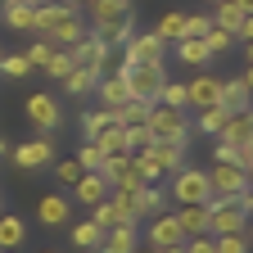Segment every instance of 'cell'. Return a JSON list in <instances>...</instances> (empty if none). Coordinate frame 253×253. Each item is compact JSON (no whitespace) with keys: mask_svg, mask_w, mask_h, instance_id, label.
<instances>
[{"mask_svg":"<svg viewBox=\"0 0 253 253\" xmlns=\"http://www.w3.org/2000/svg\"><path fill=\"white\" fill-rule=\"evenodd\" d=\"M45 73H50L54 82H63V77L73 73V50H54V54H50V63H45Z\"/></svg>","mask_w":253,"mask_h":253,"instance_id":"b9f144b4","label":"cell"},{"mask_svg":"<svg viewBox=\"0 0 253 253\" xmlns=\"http://www.w3.org/2000/svg\"><path fill=\"white\" fill-rule=\"evenodd\" d=\"M5 154H9V145H5V136H0V158H5Z\"/></svg>","mask_w":253,"mask_h":253,"instance_id":"91938a15","label":"cell"},{"mask_svg":"<svg viewBox=\"0 0 253 253\" xmlns=\"http://www.w3.org/2000/svg\"><path fill=\"white\" fill-rule=\"evenodd\" d=\"M77 163H82V172H100V168H104V149L95 145V140H86V145L77 149Z\"/></svg>","mask_w":253,"mask_h":253,"instance_id":"f35d334b","label":"cell"},{"mask_svg":"<svg viewBox=\"0 0 253 253\" xmlns=\"http://www.w3.org/2000/svg\"><path fill=\"white\" fill-rule=\"evenodd\" d=\"M27 122L37 126V131L54 136L59 126H63V104H59V95H50V90H37V95H27Z\"/></svg>","mask_w":253,"mask_h":253,"instance_id":"5b68a950","label":"cell"},{"mask_svg":"<svg viewBox=\"0 0 253 253\" xmlns=\"http://www.w3.org/2000/svg\"><path fill=\"white\" fill-rule=\"evenodd\" d=\"M168 208V190H158V185H140L136 190V217L145 221V217H158Z\"/></svg>","mask_w":253,"mask_h":253,"instance_id":"cb8c5ba5","label":"cell"},{"mask_svg":"<svg viewBox=\"0 0 253 253\" xmlns=\"http://www.w3.org/2000/svg\"><path fill=\"white\" fill-rule=\"evenodd\" d=\"M154 145V131H149V126L140 122V126H126V149H131V154H145Z\"/></svg>","mask_w":253,"mask_h":253,"instance_id":"7bdbcfd3","label":"cell"},{"mask_svg":"<svg viewBox=\"0 0 253 253\" xmlns=\"http://www.w3.org/2000/svg\"><path fill=\"white\" fill-rule=\"evenodd\" d=\"M95 100H100V109H109V113H118L126 100H131V95H126V82L122 77H100V82H95Z\"/></svg>","mask_w":253,"mask_h":253,"instance_id":"9a60e30c","label":"cell"},{"mask_svg":"<svg viewBox=\"0 0 253 253\" xmlns=\"http://www.w3.org/2000/svg\"><path fill=\"white\" fill-rule=\"evenodd\" d=\"M104 126H109V109H90V113H82V136H86V140H95Z\"/></svg>","mask_w":253,"mask_h":253,"instance_id":"ab89813d","label":"cell"},{"mask_svg":"<svg viewBox=\"0 0 253 253\" xmlns=\"http://www.w3.org/2000/svg\"><path fill=\"white\" fill-rule=\"evenodd\" d=\"M50 163H54V136H45V131L14 149V168H23V172H37V168H50Z\"/></svg>","mask_w":253,"mask_h":253,"instance_id":"52a82bcc","label":"cell"},{"mask_svg":"<svg viewBox=\"0 0 253 253\" xmlns=\"http://www.w3.org/2000/svg\"><path fill=\"white\" fill-rule=\"evenodd\" d=\"M0 212H5V195H0Z\"/></svg>","mask_w":253,"mask_h":253,"instance_id":"94428289","label":"cell"},{"mask_svg":"<svg viewBox=\"0 0 253 253\" xmlns=\"http://www.w3.org/2000/svg\"><path fill=\"white\" fill-rule=\"evenodd\" d=\"M149 131L154 140H176V145H190V113L185 109H168V104H154L149 109Z\"/></svg>","mask_w":253,"mask_h":253,"instance_id":"277c9868","label":"cell"},{"mask_svg":"<svg viewBox=\"0 0 253 253\" xmlns=\"http://www.w3.org/2000/svg\"><path fill=\"white\" fill-rule=\"evenodd\" d=\"M168 199L172 204H212V185H208V168H181L168 176Z\"/></svg>","mask_w":253,"mask_h":253,"instance_id":"7a4b0ae2","label":"cell"},{"mask_svg":"<svg viewBox=\"0 0 253 253\" xmlns=\"http://www.w3.org/2000/svg\"><path fill=\"white\" fill-rule=\"evenodd\" d=\"M41 253H54V249H41Z\"/></svg>","mask_w":253,"mask_h":253,"instance_id":"be15d7a7","label":"cell"},{"mask_svg":"<svg viewBox=\"0 0 253 253\" xmlns=\"http://www.w3.org/2000/svg\"><path fill=\"white\" fill-rule=\"evenodd\" d=\"M104 59H109V45L95 37V32H86V37L73 45V63H86V68H100L104 73Z\"/></svg>","mask_w":253,"mask_h":253,"instance_id":"2e32d148","label":"cell"},{"mask_svg":"<svg viewBox=\"0 0 253 253\" xmlns=\"http://www.w3.org/2000/svg\"><path fill=\"white\" fill-rule=\"evenodd\" d=\"M27 73H32V59H27V54H0V77L23 82Z\"/></svg>","mask_w":253,"mask_h":253,"instance_id":"d590c367","label":"cell"},{"mask_svg":"<svg viewBox=\"0 0 253 253\" xmlns=\"http://www.w3.org/2000/svg\"><path fill=\"white\" fill-rule=\"evenodd\" d=\"M208 185H212V199H221V195H244V190H249V172L235 168V163H212L208 168Z\"/></svg>","mask_w":253,"mask_h":253,"instance_id":"9c48e42d","label":"cell"},{"mask_svg":"<svg viewBox=\"0 0 253 253\" xmlns=\"http://www.w3.org/2000/svg\"><path fill=\"white\" fill-rule=\"evenodd\" d=\"M226 109H221V104H212V109H195V118H190V131H199V136H212L217 140V131H221V126H226Z\"/></svg>","mask_w":253,"mask_h":253,"instance_id":"ffe728a7","label":"cell"},{"mask_svg":"<svg viewBox=\"0 0 253 253\" xmlns=\"http://www.w3.org/2000/svg\"><path fill=\"white\" fill-rule=\"evenodd\" d=\"M131 168H136V176H140L145 185H158V181H163V176H168L163 168H158V163H154V154H149V149H145V154H131Z\"/></svg>","mask_w":253,"mask_h":253,"instance_id":"4dcf8cb0","label":"cell"},{"mask_svg":"<svg viewBox=\"0 0 253 253\" xmlns=\"http://www.w3.org/2000/svg\"><path fill=\"white\" fill-rule=\"evenodd\" d=\"M249 136H253V118H249V113H231L226 126L217 131V140H231V145H244Z\"/></svg>","mask_w":253,"mask_h":253,"instance_id":"83f0119b","label":"cell"},{"mask_svg":"<svg viewBox=\"0 0 253 253\" xmlns=\"http://www.w3.org/2000/svg\"><path fill=\"white\" fill-rule=\"evenodd\" d=\"M221 104V77L199 73L195 82H185V109H212Z\"/></svg>","mask_w":253,"mask_h":253,"instance_id":"30bf717a","label":"cell"},{"mask_svg":"<svg viewBox=\"0 0 253 253\" xmlns=\"http://www.w3.org/2000/svg\"><path fill=\"white\" fill-rule=\"evenodd\" d=\"M86 14H90V27H100V23H118L122 14H131V0H90Z\"/></svg>","mask_w":253,"mask_h":253,"instance_id":"7402d4cb","label":"cell"},{"mask_svg":"<svg viewBox=\"0 0 253 253\" xmlns=\"http://www.w3.org/2000/svg\"><path fill=\"white\" fill-rule=\"evenodd\" d=\"M145 244H154V249H168V244H185V235H181V221H176V212H158V217H149Z\"/></svg>","mask_w":253,"mask_h":253,"instance_id":"8fae6325","label":"cell"},{"mask_svg":"<svg viewBox=\"0 0 253 253\" xmlns=\"http://www.w3.org/2000/svg\"><path fill=\"white\" fill-rule=\"evenodd\" d=\"M136 244H140V221H118V226L104 231V240H100L95 253H131Z\"/></svg>","mask_w":253,"mask_h":253,"instance_id":"7c38bea8","label":"cell"},{"mask_svg":"<svg viewBox=\"0 0 253 253\" xmlns=\"http://www.w3.org/2000/svg\"><path fill=\"white\" fill-rule=\"evenodd\" d=\"M95 145H100L104 154H131V149H126V126H122V122H113V118H109L104 131L95 136Z\"/></svg>","mask_w":253,"mask_h":253,"instance_id":"f1b7e54d","label":"cell"},{"mask_svg":"<svg viewBox=\"0 0 253 253\" xmlns=\"http://www.w3.org/2000/svg\"><path fill=\"white\" fill-rule=\"evenodd\" d=\"M154 32H158V37H163L168 45H172V41H181V37H185V14H181V9L163 14V18H158V27H154Z\"/></svg>","mask_w":253,"mask_h":253,"instance_id":"1f68e13d","label":"cell"},{"mask_svg":"<svg viewBox=\"0 0 253 253\" xmlns=\"http://www.w3.org/2000/svg\"><path fill=\"white\" fill-rule=\"evenodd\" d=\"M158 100H126L118 113H109L113 122H122V126H140V122H149V109H154Z\"/></svg>","mask_w":253,"mask_h":253,"instance_id":"4316f807","label":"cell"},{"mask_svg":"<svg viewBox=\"0 0 253 253\" xmlns=\"http://www.w3.org/2000/svg\"><path fill=\"white\" fill-rule=\"evenodd\" d=\"M249 104H253V95H249V86H244L240 77L221 82V109H226V113H244Z\"/></svg>","mask_w":253,"mask_h":253,"instance_id":"d4e9b609","label":"cell"},{"mask_svg":"<svg viewBox=\"0 0 253 253\" xmlns=\"http://www.w3.org/2000/svg\"><path fill=\"white\" fill-rule=\"evenodd\" d=\"M212 240H217V253H253L249 240H244V231L240 235H212Z\"/></svg>","mask_w":253,"mask_h":253,"instance_id":"ee69618b","label":"cell"},{"mask_svg":"<svg viewBox=\"0 0 253 253\" xmlns=\"http://www.w3.org/2000/svg\"><path fill=\"white\" fill-rule=\"evenodd\" d=\"M54 50H59V45H54L50 37H37V41H32V45H27L23 54L32 59V68H45V63H50V54H54Z\"/></svg>","mask_w":253,"mask_h":253,"instance_id":"74e56055","label":"cell"},{"mask_svg":"<svg viewBox=\"0 0 253 253\" xmlns=\"http://www.w3.org/2000/svg\"><path fill=\"white\" fill-rule=\"evenodd\" d=\"M235 41H240V45H249V41H253V14H244V23L235 27Z\"/></svg>","mask_w":253,"mask_h":253,"instance_id":"681fc988","label":"cell"},{"mask_svg":"<svg viewBox=\"0 0 253 253\" xmlns=\"http://www.w3.org/2000/svg\"><path fill=\"white\" fill-rule=\"evenodd\" d=\"M208 5H221V0H208Z\"/></svg>","mask_w":253,"mask_h":253,"instance_id":"6125c7cd","label":"cell"},{"mask_svg":"<svg viewBox=\"0 0 253 253\" xmlns=\"http://www.w3.org/2000/svg\"><path fill=\"white\" fill-rule=\"evenodd\" d=\"M27 240V221L18 212H0V249H18Z\"/></svg>","mask_w":253,"mask_h":253,"instance_id":"484cf974","label":"cell"},{"mask_svg":"<svg viewBox=\"0 0 253 253\" xmlns=\"http://www.w3.org/2000/svg\"><path fill=\"white\" fill-rule=\"evenodd\" d=\"M176 221H181V235H185V240L208 235V208H204V204H181Z\"/></svg>","mask_w":253,"mask_h":253,"instance_id":"44dd1931","label":"cell"},{"mask_svg":"<svg viewBox=\"0 0 253 253\" xmlns=\"http://www.w3.org/2000/svg\"><path fill=\"white\" fill-rule=\"evenodd\" d=\"M212 23L226 27V32H235V27L244 23V9L235 5V0H221V5H212Z\"/></svg>","mask_w":253,"mask_h":253,"instance_id":"d6a6232c","label":"cell"},{"mask_svg":"<svg viewBox=\"0 0 253 253\" xmlns=\"http://www.w3.org/2000/svg\"><path fill=\"white\" fill-rule=\"evenodd\" d=\"M109 181L100 176V172H82V181L73 185V204H86V208H95V204H104L109 199Z\"/></svg>","mask_w":253,"mask_h":253,"instance_id":"5bb4252c","label":"cell"},{"mask_svg":"<svg viewBox=\"0 0 253 253\" xmlns=\"http://www.w3.org/2000/svg\"><path fill=\"white\" fill-rule=\"evenodd\" d=\"M158 253H185V244H168V249H158Z\"/></svg>","mask_w":253,"mask_h":253,"instance_id":"11a10c76","label":"cell"},{"mask_svg":"<svg viewBox=\"0 0 253 253\" xmlns=\"http://www.w3.org/2000/svg\"><path fill=\"white\" fill-rule=\"evenodd\" d=\"M63 14H68V5H63V0H59V5H54V0H45V5L37 9V23H32V32H37V37H50L54 23H59Z\"/></svg>","mask_w":253,"mask_h":253,"instance_id":"f546056e","label":"cell"},{"mask_svg":"<svg viewBox=\"0 0 253 253\" xmlns=\"http://www.w3.org/2000/svg\"><path fill=\"white\" fill-rule=\"evenodd\" d=\"M249 226V208L240 204V195H221L208 204V235H240Z\"/></svg>","mask_w":253,"mask_h":253,"instance_id":"3957f363","label":"cell"},{"mask_svg":"<svg viewBox=\"0 0 253 253\" xmlns=\"http://www.w3.org/2000/svg\"><path fill=\"white\" fill-rule=\"evenodd\" d=\"M90 32H95L109 50H113V45H126V41H131V32H136V14H122L118 23H100V27H90Z\"/></svg>","mask_w":253,"mask_h":253,"instance_id":"d6986e66","label":"cell"},{"mask_svg":"<svg viewBox=\"0 0 253 253\" xmlns=\"http://www.w3.org/2000/svg\"><path fill=\"white\" fill-rule=\"evenodd\" d=\"M50 168H54L59 190H73V185L82 181V163H77V158H63V163H50Z\"/></svg>","mask_w":253,"mask_h":253,"instance_id":"8d00e7d4","label":"cell"},{"mask_svg":"<svg viewBox=\"0 0 253 253\" xmlns=\"http://www.w3.org/2000/svg\"><path fill=\"white\" fill-rule=\"evenodd\" d=\"M131 253H158V249H154V244H136Z\"/></svg>","mask_w":253,"mask_h":253,"instance_id":"9f6ffc18","label":"cell"},{"mask_svg":"<svg viewBox=\"0 0 253 253\" xmlns=\"http://www.w3.org/2000/svg\"><path fill=\"white\" fill-rule=\"evenodd\" d=\"M212 27V14H185V37H204Z\"/></svg>","mask_w":253,"mask_h":253,"instance_id":"f6af8a7d","label":"cell"},{"mask_svg":"<svg viewBox=\"0 0 253 253\" xmlns=\"http://www.w3.org/2000/svg\"><path fill=\"white\" fill-rule=\"evenodd\" d=\"M212 163H235V145L231 140H212Z\"/></svg>","mask_w":253,"mask_h":253,"instance_id":"c3c4849f","label":"cell"},{"mask_svg":"<svg viewBox=\"0 0 253 253\" xmlns=\"http://www.w3.org/2000/svg\"><path fill=\"white\" fill-rule=\"evenodd\" d=\"M104 73L100 68H86V63H73V73L63 77V90L68 95H95V82H100Z\"/></svg>","mask_w":253,"mask_h":253,"instance_id":"603a6c76","label":"cell"},{"mask_svg":"<svg viewBox=\"0 0 253 253\" xmlns=\"http://www.w3.org/2000/svg\"><path fill=\"white\" fill-rule=\"evenodd\" d=\"M158 104H168V109H185V82H163V90H158Z\"/></svg>","mask_w":253,"mask_h":253,"instance_id":"60d3db41","label":"cell"},{"mask_svg":"<svg viewBox=\"0 0 253 253\" xmlns=\"http://www.w3.org/2000/svg\"><path fill=\"white\" fill-rule=\"evenodd\" d=\"M168 41L158 32H131V41L122 45V59L126 63H168Z\"/></svg>","mask_w":253,"mask_h":253,"instance_id":"8992f818","label":"cell"},{"mask_svg":"<svg viewBox=\"0 0 253 253\" xmlns=\"http://www.w3.org/2000/svg\"><path fill=\"white\" fill-rule=\"evenodd\" d=\"M113 77L126 82V95H131V100H158V90L168 82V63H126V59H118Z\"/></svg>","mask_w":253,"mask_h":253,"instance_id":"6da1fadb","label":"cell"},{"mask_svg":"<svg viewBox=\"0 0 253 253\" xmlns=\"http://www.w3.org/2000/svg\"><path fill=\"white\" fill-rule=\"evenodd\" d=\"M244 240H249V249H253V212H249V226H244Z\"/></svg>","mask_w":253,"mask_h":253,"instance_id":"f5cc1de1","label":"cell"},{"mask_svg":"<svg viewBox=\"0 0 253 253\" xmlns=\"http://www.w3.org/2000/svg\"><path fill=\"white\" fill-rule=\"evenodd\" d=\"M235 168H244V172H253V136H249L244 145H235Z\"/></svg>","mask_w":253,"mask_h":253,"instance_id":"bcb514c9","label":"cell"},{"mask_svg":"<svg viewBox=\"0 0 253 253\" xmlns=\"http://www.w3.org/2000/svg\"><path fill=\"white\" fill-rule=\"evenodd\" d=\"M100 240H104V231L95 226V221H77V226H73V244H77V249H86V253L100 249Z\"/></svg>","mask_w":253,"mask_h":253,"instance_id":"836d02e7","label":"cell"},{"mask_svg":"<svg viewBox=\"0 0 253 253\" xmlns=\"http://www.w3.org/2000/svg\"><path fill=\"white\" fill-rule=\"evenodd\" d=\"M149 154H154V163L172 176V172H181V168H185L190 145H176V140H154V145H149Z\"/></svg>","mask_w":253,"mask_h":253,"instance_id":"e0dca14e","label":"cell"},{"mask_svg":"<svg viewBox=\"0 0 253 253\" xmlns=\"http://www.w3.org/2000/svg\"><path fill=\"white\" fill-rule=\"evenodd\" d=\"M63 5H68V9H86V5H90V0H63Z\"/></svg>","mask_w":253,"mask_h":253,"instance_id":"db71d44e","label":"cell"},{"mask_svg":"<svg viewBox=\"0 0 253 253\" xmlns=\"http://www.w3.org/2000/svg\"><path fill=\"white\" fill-rule=\"evenodd\" d=\"M37 221H41L45 231L68 226V221H73V199L63 195V190H54V195H41V199H37Z\"/></svg>","mask_w":253,"mask_h":253,"instance_id":"ba28073f","label":"cell"},{"mask_svg":"<svg viewBox=\"0 0 253 253\" xmlns=\"http://www.w3.org/2000/svg\"><path fill=\"white\" fill-rule=\"evenodd\" d=\"M185 253H217V240L212 235H195V240H185Z\"/></svg>","mask_w":253,"mask_h":253,"instance_id":"7dc6e473","label":"cell"},{"mask_svg":"<svg viewBox=\"0 0 253 253\" xmlns=\"http://www.w3.org/2000/svg\"><path fill=\"white\" fill-rule=\"evenodd\" d=\"M240 204H244V208L253 212V181H249V190H244V195H240Z\"/></svg>","mask_w":253,"mask_h":253,"instance_id":"f907efd6","label":"cell"},{"mask_svg":"<svg viewBox=\"0 0 253 253\" xmlns=\"http://www.w3.org/2000/svg\"><path fill=\"white\" fill-rule=\"evenodd\" d=\"M86 32H90V23H82V14L77 9H68V14H63L59 23H54V32H50V41L59 45V50H73L82 37H86Z\"/></svg>","mask_w":253,"mask_h":253,"instance_id":"4fadbf2b","label":"cell"},{"mask_svg":"<svg viewBox=\"0 0 253 253\" xmlns=\"http://www.w3.org/2000/svg\"><path fill=\"white\" fill-rule=\"evenodd\" d=\"M244 59H249V63H253V41H249V45H244Z\"/></svg>","mask_w":253,"mask_h":253,"instance_id":"680465c9","label":"cell"},{"mask_svg":"<svg viewBox=\"0 0 253 253\" xmlns=\"http://www.w3.org/2000/svg\"><path fill=\"white\" fill-rule=\"evenodd\" d=\"M235 5H240V9H244V14H253V0H235Z\"/></svg>","mask_w":253,"mask_h":253,"instance_id":"6f0895ef","label":"cell"},{"mask_svg":"<svg viewBox=\"0 0 253 253\" xmlns=\"http://www.w3.org/2000/svg\"><path fill=\"white\" fill-rule=\"evenodd\" d=\"M204 45H208V54L217 59V54H226V50L235 45V32H226V27H217V23H212V27L204 32Z\"/></svg>","mask_w":253,"mask_h":253,"instance_id":"e575fe53","label":"cell"},{"mask_svg":"<svg viewBox=\"0 0 253 253\" xmlns=\"http://www.w3.org/2000/svg\"><path fill=\"white\" fill-rule=\"evenodd\" d=\"M168 54H176L185 68H204V63L212 59L208 54V45H204V37H181V41H172V50Z\"/></svg>","mask_w":253,"mask_h":253,"instance_id":"ac0fdd59","label":"cell"},{"mask_svg":"<svg viewBox=\"0 0 253 253\" xmlns=\"http://www.w3.org/2000/svg\"><path fill=\"white\" fill-rule=\"evenodd\" d=\"M244 86H249V95H253V63H249V68H244V77H240Z\"/></svg>","mask_w":253,"mask_h":253,"instance_id":"816d5d0a","label":"cell"}]
</instances>
